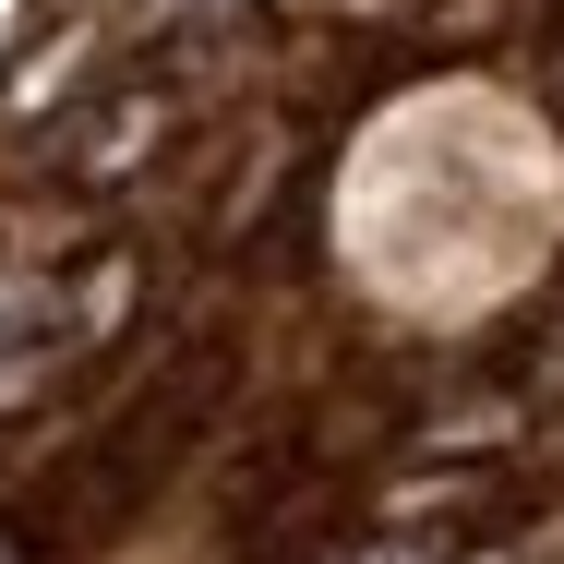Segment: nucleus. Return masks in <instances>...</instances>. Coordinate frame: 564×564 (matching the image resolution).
I'll use <instances>...</instances> for the list:
<instances>
[{
    "label": "nucleus",
    "instance_id": "1",
    "mask_svg": "<svg viewBox=\"0 0 564 564\" xmlns=\"http://www.w3.org/2000/svg\"><path fill=\"white\" fill-rule=\"evenodd\" d=\"M0 564H24V541H0Z\"/></svg>",
    "mask_w": 564,
    "mask_h": 564
},
{
    "label": "nucleus",
    "instance_id": "2",
    "mask_svg": "<svg viewBox=\"0 0 564 564\" xmlns=\"http://www.w3.org/2000/svg\"><path fill=\"white\" fill-rule=\"evenodd\" d=\"M480 564H505V553H480Z\"/></svg>",
    "mask_w": 564,
    "mask_h": 564
}]
</instances>
